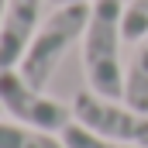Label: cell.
Listing matches in <instances>:
<instances>
[{
	"label": "cell",
	"instance_id": "obj_1",
	"mask_svg": "<svg viewBox=\"0 0 148 148\" xmlns=\"http://www.w3.org/2000/svg\"><path fill=\"white\" fill-rule=\"evenodd\" d=\"M124 3L121 0H93L90 24L83 35V73L93 93L107 100H124V66H121V41H124Z\"/></svg>",
	"mask_w": 148,
	"mask_h": 148
},
{
	"label": "cell",
	"instance_id": "obj_2",
	"mask_svg": "<svg viewBox=\"0 0 148 148\" xmlns=\"http://www.w3.org/2000/svg\"><path fill=\"white\" fill-rule=\"evenodd\" d=\"M90 10H93V3H90V0L62 3V7H55V10L41 21L38 35L31 38V45H28V52H24L21 66H17L21 76H24L31 86H38V90H45V86H48V79L55 76L59 62L66 59V52H69L76 41L86 35Z\"/></svg>",
	"mask_w": 148,
	"mask_h": 148
},
{
	"label": "cell",
	"instance_id": "obj_3",
	"mask_svg": "<svg viewBox=\"0 0 148 148\" xmlns=\"http://www.w3.org/2000/svg\"><path fill=\"white\" fill-rule=\"evenodd\" d=\"M0 107L10 114L14 121L38 127V131H52V134H62L69 124H73V107L52 100L45 90L31 86L21 69H0Z\"/></svg>",
	"mask_w": 148,
	"mask_h": 148
},
{
	"label": "cell",
	"instance_id": "obj_4",
	"mask_svg": "<svg viewBox=\"0 0 148 148\" xmlns=\"http://www.w3.org/2000/svg\"><path fill=\"white\" fill-rule=\"evenodd\" d=\"M73 117L83 127H90V131H97L103 138L148 148V114L134 110L127 103L107 100V97H100L93 90H79L73 97Z\"/></svg>",
	"mask_w": 148,
	"mask_h": 148
},
{
	"label": "cell",
	"instance_id": "obj_5",
	"mask_svg": "<svg viewBox=\"0 0 148 148\" xmlns=\"http://www.w3.org/2000/svg\"><path fill=\"white\" fill-rule=\"evenodd\" d=\"M41 0H7L3 21H0V69H17L31 38L38 35Z\"/></svg>",
	"mask_w": 148,
	"mask_h": 148
},
{
	"label": "cell",
	"instance_id": "obj_6",
	"mask_svg": "<svg viewBox=\"0 0 148 148\" xmlns=\"http://www.w3.org/2000/svg\"><path fill=\"white\" fill-rule=\"evenodd\" d=\"M124 103L148 114V35L134 41V55L124 69Z\"/></svg>",
	"mask_w": 148,
	"mask_h": 148
},
{
	"label": "cell",
	"instance_id": "obj_7",
	"mask_svg": "<svg viewBox=\"0 0 148 148\" xmlns=\"http://www.w3.org/2000/svg\"><path fill=\"white\" fill-rule=\"evenodd\" d=\"M0 148H66V141L21 121H0Z\"/></svg>",
	"mask_w": 148,
	"mask_h": 148
},
{
	"label": "cell",
	"instance_id": "obj_8",
	"mask_svg": "<svg viewBox=\"0 0 148 148\" xmlns=\"http://www.w3.org/2000/svg\"><path fill=\"white\" fill-rule=\"evenodd\" d=\"M66 148H138V145H124V141H114V138H103V134H97V131H90V127H83L79 121H73L62 134H59Z\"/></svg>",
	"mask_w": 148,
	"mask_h": 148
},
{
	"label": "cell",
	"instance_id": "obj_9",
	"mask_svg": "<svg viewBox=\"0 0 148 148\" xmlns=\"http://www.w3.org/2000/svg\"><path fill=\"white\" fill-rule=\"evenodd\" d=\"M121 28H124V41H141L148 35V0H131V3H124V21H121Z\"/></svg>",
	"mask_w": 148,
	"mask_h": 148
},
{
	"label": "cell",
	"instance_id": "obj_10",
	"mask_svg": "<svg viewBox=\"0 0 148 148\" xmlns=\"http://www.w3.org/2000/svg\"><path fill=\"white\" fill-rule=\"evenodd\" d=\"M55 7H62V3H79V0H52Z\"/></svg>",
	"mask_w": 148,
	"mask_h": 148
},
{
	"label": "cell",
	"instance_id": "obj_11",
	"mask_svg": "<svg viewBox=\"0 0 148 148\" xmlns=\"http://www.w3.org/2000/svg\"><path fill=\"white\" fill-rule=\"evenodd\" d=\"M3 10H7V0H0V21H3Z\"/></svg>",
	"mask_w": 148,
	"mask_h": 148
},
{
	"label": "cell",
	"instance_id": "obj_12",
	"mask_svg": "<svg viewBox=\"0 0 148 148\" xmlns=\"http://www.w3.org/2000/svg\"><path fill=\"white\" fill-rule=\"evenodd\" d=\"M0 110H3V107H0Z\"/></svg>",
	"mask_w": 148,
	"mask_h": 148
}]
</instances>
